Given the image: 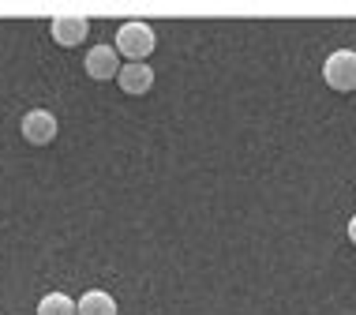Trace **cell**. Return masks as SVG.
I'll use <instances>...</instances> for the list:
<instances>
[{
	"label": "cell",
	"instance_id": "3",
	"mask_svg": "<svg viewBox=\"0 0 356 315\" xmlns=\"http://www.w3.org/2000/svg\"><path fill=\"white\" fill-rule=\"evenodd\" d=\"M83 68L90 79H98V83H109V79H117L120 75V53H117V45H94L90 53L83 56Z\"/></svg>",
	"mask_w": 356,
	"mask_h": 315
},
{
	"label": "cell",
	"instance_id": "8",
	"mask_svg": "<svg viewBox=\"0 0 356 315\" xmlns=\"http://www.w3.org/2000/svg\"><path fill=\"white\" fill-rule=\"evenodd\" d=\"M38 315H79V300H72L68 293H45L38 300Z\"/></svg>",
	"mask_w": 356,
	"mask_h": 315
},
{
	"label": "cell",
	"instance_id": "5",
	"mask_svg": "<svg viewBox=\"0 0 356 315\" xmlns=\"http://www.w3.org/2000/svg\"><path fill=\"white\" fill-rule=\"evenodd\" d=\"M23 139L31 143V147H45V143H53L56 139V131H60V124H56V117L49 109H31L23 117Z\"/></svg>",
	"mask_w": 356,
	"mask_h": 315
},
{
	"label": "cell",
	"instance_id": "7",
	"mask_svg": "<svg viewBox=\"0 0 356 315\" xmlns=\"http://www.w3.org/2000/svg\"><path fill=\"white\" fill-rule=\"evenodd\" d=\"M79 315H120V308H117V300H113V293L86 289L79 297Z\"/></svg>",
	"mask_w": 356,
	"mask_h": 315
},
{
	"label": "cell",
	"instance_id": "2",
	"mask_svg": "<svg viewBox=\"0 0 356 315\" xmlns=\"http://www.w3.org/2000/svg\"><path fill=\"white\" fill-rule=\"evenodd\" d=\"M323 79H326V87L338 94L356 90V49H334L323 60Z\"/></svg>",
	"mask_w": 356,
	"mask_h": 315
},
{
	"label": "cell",
	"instance_id": "6",
	"mask_svg": "<svg viewBox=\"0 0 356 315\" xmlns=\"http://www.w3.org/2000/svg\"><path fill=\"white\" fill-rule=\"evenodd\" d=\"M117 83H120L124 94H147L154 87V68H150V64H128V60H124Z\"/></svg>",
	"mask_w": 356,
	"mask_h": 315
},
{
	"label": "cell",
	"instance_id": "9",
	"mask_svg": "<svg viewBox=\"0 0 356 315\" xmlns=\"http://www.w3.org/2000/svg\"><path fill=\"white\" fill-rule=\"evenodd\" d=\"M345 233H349V241H353V244H356V214H353V218H349V229H345Z\"/></svg>",
	"mask_w": 356,
	"mask_h": 315
},
{
	"label": "cell",
	"instance_id": "4",
	"mask_svg": "<svg viewBox=\"0 0 356 315\" xmlns=\"http://www.w3.org/2000/svg\"><path fill=\"white\" fill-rule=\"evenodd\" d=\"M49 34L56 45H79L86 34H90V19L79 12H56L49 23Z\"/></svg>",
	"mask_w": 356,
	"mask_h": 315
},
{
	"label": "cell",
	"instance_id": "1",
	"mask_svg": "<svg viewBox=\"0 0 356 315\" xmlns=\"http://www.w3.org/2000/svg\"><path fill=\"white\" fill-rule=\"evenodd\" d=\"M117 53L128 56V64H147V56L154 53V45H158V34H154L150 23H139V19H131V23H124L117 31Z\"/></svg>",
	"mask_w": 356,
	"mask_h": 315
}]
</instances>
